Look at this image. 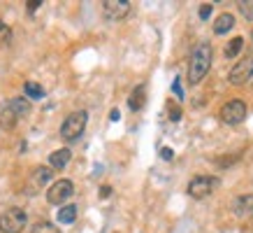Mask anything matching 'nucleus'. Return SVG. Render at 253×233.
<instances>
[{
	"label": "nucleus",
	"instance_id": "obj_17",
	"mask_svg": "<svg viewBox=\"0 0 253 233\" xmlns=\"http://www.w3.org/2000/svg\"><path fill=\"white\" fill-rule=\"evenodd\" d=\"M12 108L16 110V115H19V119H23V116H28L31 115V101H28V98H26V96H16V98H12Z\"/></svg>",
	"mask_w": 253,
	"mask_h": 233
},
{
	"label": "nucleus",
	"instance_id": "obj_27",
	"mask_svg": "<svg viewBox=\"0 0 253 233\" xmlns=\"http://www.w3.org/2000/svg\"><path fill=\"white\" fill-rule=\"evenodd\" d=\"M26 5H28V12H35V9H38L40 5H42V0H28Z\"/></svg>",
	"mask_w": 253,
	"mask_h": 233
},
{
	"label": "nucleus",
	"instance_id": "obj_11",
	"mask_svg": "<svg viewBox=\"0 0 253 233\" xmlns=\"http://www.w3.org/2000/svg\"><path fill=\"white\" fill-rule=\"evenodd\" d=\"M16 121H19V115L16 110L12 108V103H0V126L2 128H14Z\"/></svg>",
	"mask_w": 253,
	"mask_h": 233
},
{
	"label": "nucleus",
	"instance_id": "obj_25",
	"mask_svg": "<svg viewBox=\"0 0 253 233\" xmlns=\"http://www.w3.org/2000/svg\"><path fill=\"white\" fill-rule=\"evenodd\" d=\"M172 91H174V96L179 98V101L184 98V91H181V82H179V79H174V82H172Z\"/></svg>",
	"mask_w": 253,
	"mask_h": 233
},
{
	"label": "nucleus",
	"instance_id": "obj_13",
	"mask_svg": "<svg viewBox=\"0 0 253 233\" xmlns=\"http://www.w3.org/2000/svg\"><path fill=\"white\" fill-rule=\"evenodd\" d=\"M146 105V86L144 84H137L135 89L130 91V98H128V108L132 112H139V110Z\"/></svg>",
	"mask_w": 253,
	"mask_h": 233
},
{
	"label": "nucleus",
	"instance_id": "obj_16",
	"mask_svg": "<svg viewBox=\"0 0 253 233\" xmlns=\"http://www.w3.org/2000/svg\"><path fill=\"white\" fill-rule=\"evenodd\" d=\"M77 205H63L58 208V224H72L77 219Z\"/></svg>",
	"mask_w": 253,
	"mask_h": 233
},
{
	"label": "nucleus",
	"instance_id": "obj_10",
	"mask_svg": "<svg viewBox=\"0 0 253 233\" xmlns=\"http://www.w3.org/2000/svg\"><path fill=\"white\" fill-rule=\"evenodd\" d=\"M232 212L237 217H251L253 215V194H242L232 201Z\"/></svg>",
	"mask_w": 253,
	"mask_h": 233
},
{
	"label": "nucleus",
	"instance_id": "obj_19",
	"mask_svg": "<svg viewBox=\"0 0 253 233\" xmlns=\"http://www.w3.org/2000/svg\"><path fill=\"white\" fill-rule=\"evenodd\" d=\"M31 233H61V229L56 224H51V222H38V224L33 226Z\"/></svg>",
	"mask_w": 253,
	"mask_h": 233
},
{
	"label": "nucleus",
	"instance_id": "obj_28",
	"mask_svg": "<svg viewBox=\"0 0 253 233\" xmlns=\"http://www.w3.org/2000/svg\"><path fill=\"white\" fill-rule=\"evenodd\" d=\"M109 119H112V121H119V119H121V112H119V110H112V112H109Z\"/></svg>",
	"mask_w": 253,
	"mask_h": 233
},
{
	"label": "nucleus",
	"instance_id": "obj_22",
	"mask_svg": "<svg viewBox=\"0 0 253 233\" xmlns=\"http://www.w3.org/2000/svg\"><path fill=\"white\" fill-rule=\"evenodd\" d=\"M168 119L169 121H179V119H181V108L172 101L168 103Z\"/></svg>",
	"mask_w": 253,
	"mask_h": 233
},
{
	"label": "nucleus",
	"instance_id": "obj_23",
	"mask_svg": "<svg viewBox=\"0 0 253 233\" xmlns=\"http://www.w3.org/2000/svg\"><path fill=\"white\" fill-rule=\"evenodd\" d=\"M211 9H214V5H211V2H205V5H200V19H202V21H207L209 16H211Z\"/></svg>",
	"mask_w": 253,
	"mask_h": 233
},
{
	"label": "nucleus",
	"instance_id": "obj_15",
	"mask_svg": "<svg viewBox=\"0 0 253 233\" xmlns=\"http://www.w3.org/2000/svg\"><path fill=\"white\" fill-rule=\"evenodd\" d=\"M23 93L28 101H42L44 98V89L38 84V82H26L23 84Z\"/></svg>",
	"mask_w": 253,
	"mask_h": 233
},
{
	"label": "nucleus",
	"instance_id": "obj_18",
	"mask_svg": "<svg viewBox=\"0 0 253 233\" xmlns=\"http://www.w3.org/2000/svg\"><path fill=\"white\" fill-rule=\"evenodd\" d=\"M244 47V38H232L228 45H225V58H235V56L242 52Z\"/></svg>",
	"mask_w": 253,
	"mask_h": 233
},
{
	"label": "nucleus",
	"instance_id": "obj_4",
	"mask_svg": "<svg viewBox=\"0 0 253 233\" xmlns=\"http://www.w3.org/2000/svg\"><path fill=\"white\" fill-rule=\"evenodd\" d=\"M28 224V215L21 208H9L0 215V233H21Z\"/></svg>",
	"mask_w": 253,
	"mask_h": 233
},
{
	"label": "nucleus",
	"instance_id": "obj_9",
	"mask_svg": "<svg viewBox=\"0 0 253 233\" xmlns=\"http://www.w3.org/2000/svg\"><path fill=\"white\" fill-rule=\"evenodd\" d=\"M54 168L51 166H40V168H35L31 175V182H28V189H31V194L33 191H38V189H42V186L49 182V179L54 177Z\"/></svg>",
	"mask_w": 253,
	"mask_h": 233
},
{
	"label": "nucleus",
	"instance_id": "obj_8",
	"mask_svg": "<svg viewBox=\"0 0 253 233\" xmlns=\"http://www.w3.org/2000/svg\"><path fill=\"white\" fill-rule=\"evenodd\" d=\"M132 2L130 0H105L102 2V14L107 21H121L130 14Z\"/></svg>",
	"mask_w": 253,
	"mask_h": 233
},
{
	"label": "nucleus",
	"instance_id": "obj_5",
	"mask_svg": "<svg viewBox=\"0 0 253 233\" xmlns=\"http://www.w3.org/2000/svg\"><path fill=\"white\" fill-rule=\"evenodd\" d=\"M218 116H221L223 124H230V126L242 124L246 119V103L237 101V98H235V101H228L221 110H218Z\"/></svg>",
	"mask_w": 253,
	"mask_h": 233
},
{
	"label": "nucleus",
	"instance_id": "obj_7",
	"mask_svg": "<svg viewBox=\"0 0 253 233\" xmlns=\"http://www.w3.org/2000/svg\"><path fill=\"white\" fill-rule=\"evenodd\" d=\"M72 194H75V184H72V179H58V182H54V184L46 189V201L51 203V205H61L68 201V198H72Z\"/></svg>",
	"mask_w": 253,
	"mask_h": 233
},
{
	"label": "nucleus",
	"instance_id": "obj_2",
	"mask_svg": "<svg viewBox=\"0 0 253 233\" xmlns=\"http://www.w3.org/2000/svg\"><path fill=\"white\" fill-rule=\"evenodd\" d=\"M88 124V112L86 110H77V112H70L61 124V138L65 142H75L77 138H82Z\"/></svg>",
	"mask_w": 253,
	"mask_h": 233
},
{
	"label": "nucleus",
	"instance_id": "obj_3",
	"mask_svg": "<svg viewBox=\"0 0 253 233\" xmlns=\"http://www.w3.org/2000/svg\"><path fill=\"white\" fill-rule=\"evenodd\" d=\"M218 184H221V179L214 177V175H195L188 182V186H186V194L191 198H195V201H202V198L214 194L218 189Z\"/></svg>",
	"mask_w": 253,
	"mask_h": 233
},
{
	"label": "nucleus",
	"instance_id": "obj_29",
	"mask_svg": "<svg viewBox=\"0 0 253 233\" xmlns=\"http://www.w3.org/2000/svg\"><path fill=\"white\" fill-rule=\"evenodd\" d=\"M251 38H253V33H251Z\"/></svg>",
	"mask_w": 253,
	"mask_h": 233
},
{
	"label": "nucleus",
	"instance_id": "obj_12",
	"mask_svg": "<svg viewBox=\"0 0 253 233\" xmlns=\"http://www.w3.org/2000/svg\"><path fill=\"white\" fill-rule=\"evenodd\" d=\"M70 159H72V152H70L68 147H61V149H56V152L49 154V166H51L54 171H63V168L70 163Z\"/></svg>",
	"mask_w": 253,
	"mask_h": 233
},
{
	"label": "nucleus",
	"instance_id": "obj_14",
	"mask_svg": "<svg viewBox=\"0 0 253 233\" xmlns=\"http://www.w3.org/2000/svg\"><path fill=\"white\" fill-rule=\"evenodd\" d=\"M235 28V16L230 12H223V14L216 16L214 21V33L216 35H225V33H230Z\"/></svg>",
	"mask_w": 253,
	"mask_h": 233
},
{
	"label": "nucleus",
	"instance_id": "obj_24",
	"mask_svg": "<svg viewBox=\"0 0 253 233\" xmlns=\"http://www.w3.org/2000/svg\"><path fill=\"white\" fill-rule=\"evenodd\" d=\"M161 159H163V161H172V159H174V149L163 147L161 149Z\"/></svg>",
	"mask_w": 253,
	"mask_h": 233
},
{
	"label": "nucleus",
	"instance_id": "obj_6",
	"mask_svg": "<svg viewBox=\"0 0 253 233\" xmlns=\"http://www.w3.org/2000/svg\"><path fill=\"white\" fill-rule=\"evenodd\" d=\"M253 79V56H246L242 61H237L228 72V82L232 86H242Z\"/></svg>",
	"mask_w": 253,
	"mask_h": 233
},
{
	"label": "nucleus",
	"instance_id": "obj_26",
	"mask_svg": "<svg viewBox=\"0 0 253 233\" xmlns=\"http://www.w3.org/2000/svg\"><path fill=\"white\" fill-rule=\"evenodd\" d=\"M109 194H112V186H109V184L100 186V198H109Z\"/></svg>",
	"mask_w": 253,
	"mask_h": 233
},
{
	"label": "nucleus",
	"instance_id": "obj_21",
	"mask_svg": "<svg viewBox=\"0 0 253 233\" xmlns=\"http://www.w3.org/2000/svg\"><path fill=\"white\" fill-rule=\"evenodd\" d=\"M239 12H242L244 19L253 21V0H242V2H239Z\"/></svg>",
	"mask_w": 253,
	"mask_h": 233
},
{
	"label": "nucleus",
	"instance_id": "obj_20",
	"mask_svg": "<svg viewBox=\"0 0 253 233\" xmlns=\"http://www.w3.org/2000/svg\"><path fill=\"white\" fill-rule=\"evenodd\" d=\"M0 45L2 47H9L12 45V31L5 21H0Z\"/></svg>",
	"mask_w": 253,
	"mask_h": 233
},
{
	"label": "nucleus",
	"instance_id": "obj_1",
	"mask_svg": "<svg viewBox=\"0 0 253 233\" xmlns=\"http://www.w3.org/2000/svg\"><path fill=\"white\" fill-rule=\"evenodd\" d=\"M211 61H214V49H211V45H209V42H200V45L193 49L191 61H188V84L195 86L207 77L209 68H211Z\"/></svg>",
	"mask_w": 253,
	"mask_h": 233
}]
</instances>
